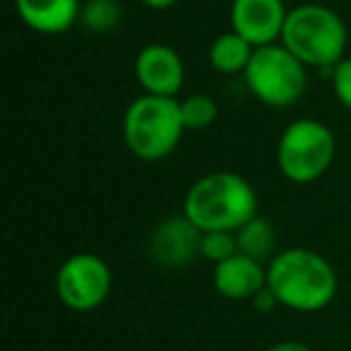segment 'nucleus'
Listing matches in <instances>:
<instances>
[{
  "label": "nucleus",
  "instance_id": "14",
  "mask_svg": "<svg viewBox=\"0 0 351 351\" xmlns=\"http://www.w3.org/2000/svg\"><path fill=\"white\" fill-rule=\"evenodd\" d=\"M236 243L241 255H248L263 265H267L277 255V236H274L272 221L260 215L236 231Z\"/></svg>",
  "mask_w": 351,
  "mask_h": 351
},
{
  "label": "nucleus",
  "instance_id": "9",
  "mask_svg": "<svg viewBox=\"0 0 351 351\" xmlns=\"http://www.w3.org/2000/svg\"><path fill=\"white\" fill-rule=\"evenodd\" d=\"M287 17L289 8L284 0H231V29L253 49L279 44Z\"/></svg>",
  "mask_w": 351,
  "mask_h": 351
},
{
  "label": "nucleus",
  "instance_id": "10",
  "mask_svg": "<svg viewBox=\"0 0 351 351\" xmlns=\"http://www.w3.org/2000/svg\"><path fill=\"white\" fill-rule=\"evenodd\" d=\"M135 80L145 94L171 97L186 84V65L181 53L169 44H147L135 56Z\"/></svg>",
  "mask_w": 351,
  "mask_h": 351
},
{
  "label": "nucleus",
  "instance_id": "5",
  "mask_svg": "<svg viewBox=\"0 0 351 351\" xmlns=\"http://www.w3.org/2000/svg\"><path fill=\"white\" fill-rule=\"evenodd\" d=\"M337 156V137L317 118H296L277 142V169L289 183L308 186L320 181Z\"/></svg>",
  "mask_w": 351,
  "mask_h": 351
},
{
  "label": "nucleus",
  "instance_id": "1",
  "mask_svg": "<svg viewBox=\"0 0 351 351\" xmlns=\"http://www.w3.org/2000/svg\"><path fill=\"white\" fill-rule=\"evenodd\" d=\"M258 193L236 171H210L200 176L183 197V215L202 231H236L258 217Z\"/></svg>",
  "mask_w": 351,
  "mask_h": 351
},
{
  "label": "nucleus",
  "instance_id": "19",
  "mask_svg": "<svg viewBox=\"0 0 351 351\" xmlns=\"http://www.w3.org/2000/svg\"><path fill=\"white\" fill-rule=\"evenodd\" d=\"M253 306L258 308L260 313H269V311H272V308H277V306H279V301H277V298H274V293L269 291L267 287H265L263 291H260L258 296L253 298Z\"/></svg>",
  "mask_w": 351,
  "mask_h": 351
},
{
  "label": "nucleus",
  "instance_id": "16",
  "mask_svg": "<svg viewBox=\"0 0 351 351\" xmlns=\"http://www.w3.org/2000/svg\"><path fill=\"white\" fill-rule=\"evenodd\" d=\"M181 113H183V123H186V130L200 132L207 130L217 121L219 106H217V101L210 94L195 92V94H188L186 99H181Z\"/></svg>",
  "mask_w": 351,
  "mask_h": 351
},
{
  "label": "nucleus",
  "instance_id": "7",
  "mask_svg": "<svg viewBox=\"0 0 351 351\" xmlns=\"http://www.w3.org/2000/svg\"><path fill=\"white\" fill-rule=\"evenodd\" d=\"M113 274L106 260L94 253H75L56 272V293L75 313L97 311L108 298Z\"/></svg>",
  "mask_w": 351,
  "mask_h": 351
},
{
  "label": "nucleus",
  "instance_id": "3",
  "mask_svg": "<svg viewBox=\"0 0 351 351\" xmlns=\"http://www.w3.org/2000/svg\"><path fill=\"white\" fill-rule=\"evenodd\" d=\"M279 44L287 46L308 70H322L330 77L332 68L346 58L349 29L332 8L322 3H301L289 10Z\"/></svg>",
  "mask_w": 351,
  "mask_h": 351
},
{
  "label": "nucleus",
  "instance_id": "8",
  "mask_svg": "<svg viewBox=\"0 0 351 351\" xmlns=\"http://www.w3.org/2000/svg\"><path fill=\"white\" fill-rule=\"evenodd\" d=\"M202 231L186 215L166 217L152 229L147 241L149 260L164 269H181L200 255Z\"/></svg>",
  "mask_w": 351,
  "mask_h": 351
},
{
  "label": "nucleus",
  "instance_id": "13",
  "mask_svg": "<svg viewBox=\"0 0 351 351\" xmlns=\"http://www.w3.org/2000/svg\"><path fill=\"white\" fill-rule=\"evenodd\" d=\"M253 53H255L253 46L243 36L236 34L234 29H229L210 44L207 60H210V65L219 75H243L250 58H253Z\"/></svg>",
  "mask_w": 351,
  "mask_h": 351
},
{
  "label": "nucleus",
  "instance_id": "2",
  "mask_svg": "<svg viewBox=\"0 0 351 351\" xmlns=\"http://www.w3.org/2000/svg\"><path fill=\"white\" fill-rule=\"evenodd\" d=\"M267 289L289 311L317 313L335 301L337 272L317 250L293 245L267 263Z\"/></svg>",
  "mask_w": 351,
  "mask_h": 351
},
{
  "label": "nucleus",
  "instance_id": "12",
  "mask_svg": "<svg viewBox=\"0 0 351 351\" xmlns=\"http://www.w3.org/2000/svg\"><path fill=\"white\" fill-rule=\"evenodd\" d=\"M15 10L32 32L58 36L80 25L82 0H15Z\"/></svg>",
  "mask_w": 351,
  "mask_h": 351
},
{
  "label": "nucleus",
  "instance_id": "11",
  "mask_svg": "<svg viewBox=\"0 0 351 351\" xmlns=\"http://www.w3.org/2000/svg\"><path fill=\"white\" fill-rule=\"evenodd\" d=\"M212 284L219 296L229 301H253L267 287V265L236 253L234 258L215 265Z\"/></svg>",
  "mask_w": 351,
  "mask_h": 351
},
{
  "label": "nucleus",
  "instance_id": "4",
  "mask_svg": "<svg viewBox=\"0 0 351 351\" xmlns=\"http://www.w3.org/2000/svg\"><path fill=\"white\" fill-rule=\"evenodd\" d=\"M183 135L186 123L178 99L140 94L123 113V142L140 161L154 164L169 159L178 149Z\"/></svg>",
  "mask_w": 351,
  "mask_h": 351
},
{
  "label": "nucleus",
  "instance_id": "21",
  "mask_svg": "<svg viewBox=\"0 0 351 351\" xmlns=\"http://www.w3.org/2000/svg\"><path fill=\"white\" fill-rule=\"evenodd\" d=\"M267 351H313L308 344H303V341H279V344L269 346Z\"/></svg>",
  "mask_w": 351,
  "mask_h": 351
},
{
  "label": "nucleus",
  "instance_id": "17",
  "mask_svg": "<svg viewBox=\"0 0 351 351\" xmlns=\"http://www.w3.org/2000/svg\"><path fill=\"white\" fill-rule=\"evenodd\" d=\"M236 253H239L236 234H231V231H210V234H202L200 255L205 260L219 265V263H224V260L234 258Z\"/></svg>",
  "mask_w": 351,
  "mask_h": 351
},
{
  "label": "nucleus",
  "instance_id": "20",
  "mask_svg": "<svg viewBox=\"0 0 351 351\" xmlns=\"http://www.w3.org/2000/svg\"><path fill=\"white\" fill-rule=\"evenodd\" d=\"M140 3L147 10H154V12H166L173 5H178V0H140Z\"/></svg>",
  "mask_w": 351,
  "mask_h": 351
},
{
  "label": "nucleus",
  "instance_id": "6",
  "mask_svg": "<svg viewBox=\"0 0 351 351\" xmlns=\"http://www.w3.org/2000/svg\"><path fill=\"white\" fill-rule=\"evenodd\" d=\"M245 87L269 108H289L308 89V68L282 44L255 49L243 73Z\"/></svg>",
  "mask_w": 351,
  "mask_h": 351
},
{
  "label": "nucleus",
  "instance_id": "18",
  "mask_svg": "<svg viewBox=\"0 0 351 351\" xmlns=\"http://www.w3.org/2000/svg\"><path fill=\"white\" fill-rule=\"evenodd\" d=\"M330 82H332L335 99L346 111H351V56H346L344 60H339V63L332 68Z\"/></svg>",
  "mask_w": 351,
  "mask_h": 351
},
{
  "label": "nucleus",
  "instance_id": "15",
  "mask_svg": "<svg viewBox=\"0 0 351 351\" xmlns=\"http://www.w3.org/2000/svg\"><path fill=\"white\" fill-rule=\"evenodd\" d=\"M123 22L121 0H87L82 3L80 25L92 34H108Z\"/></svg>",
  "mask_w": 351,
  "mask_h": 351
}]
</instances>
